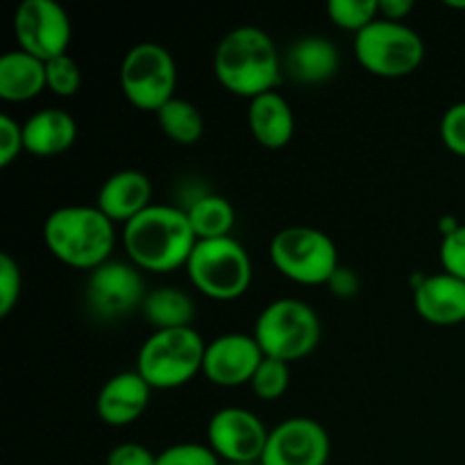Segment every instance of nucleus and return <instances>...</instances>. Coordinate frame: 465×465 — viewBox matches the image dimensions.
I'll use <instances>...</instances> for the list:
<instances>
[{
  "label": "nucleus",
  "mask_w": 465,
  "mask_h": 465,
  "mask_svg": "<svg viewBox=\"0 0 465 465\" xmlns=\"http://www.w3.org/2000/svg\"><path fill=\"white\" fill-rule=\"evenodd\" d=\"M207 343L193 327L153 331L136 357V372L150 389L173 391L203 372Z\"/></svg>",
  "instance_id": "obj_4"
},
{
  "label": "nucleus",
  "mask_w": 465,
  "mask_h": 465,
  "mask_svg": "<svg viewBox=\"0 0 465 465\" xmlns=\"http://www.w3.org/2000/svg\"><path fill=\"white\" fill-rule=\"evenodd\" d=\"M118 77L123 95L141 112L157 114L175 98V59L159 44H139L127 50Z\"/></svg>",
  "instance_id": "obj_9"
},
{
  "label": "nucleus",
  "mask_w": 465,
  "mask_h": 465,
  "mask_svg": "<svg viewBox=\"0 0 465 465\" xmlns=\"http://www.w3.org/2000/svg\"><path fill=\"white\" fill-rule=\"evenodd\" d=\"M413 307L422 321L450 327L465 322V282L448 272L425 277L413 291Z\"/></svg>",
  "instance_id": "obj_16"
},
{
  "label": "nucleus",
  "mask_w": 465,
  "mask_h": 465,
  "mask_svg": "<svg viewBox=\"0 0 465 465\" xmlns=\"http://www.w3.org/2000/svg\"><path fill=\"white\" fill-rule=\"evenodd\" d=\"M271 262L286 280L302 286L330 284L341 268L331 236L304 225L284 227L272 236Z\"/></svg>",
  "instance_id": "obj_7"
},
{
  "label": "nucleus",
  "mask_w": 465,
  "mask_h": 465,
  "mask_svg": "<svg viewBox=\"0 0 465 465\" xmlns=\"http://www.w3.org/2000/svg\"><path fill=\"white\" fill-rule=\"evenodd\" d=\"M184 268L191 284L218 302L241 298L252 284V262L232 236L198 241Z\"/></svg>",
  "instance_id": "obj_6"
},
{
  "label": "nucleus",
  "mask_w": 465,
  "mask_h": 465,
  "mask_svg": "<svg viewBox=\"0 0 465 465\" xmlns=\"http://www.w3.org/2000/svg\"><path fill=\"white\" fill-rule=\"evenodd\" d=\"M284 73L298 84H322L339 73L341 57L336 45L325 36H302L282 57Z\"/></svg>",
  "instance_id": "obj_18"
},
{
  "label": "nucleus",
  "mask_w": 465,
  "mask_h": 465,
  "mask_svg": "<svg viewBox=\"0 0 465 465\" xmlns=\"http://www.w3.org/2000/svg\"><path fill=\"white\" fill-rule=\"evenodd\" d=\"M248 127L254 141L268 150H282L291 143L295 132L293 109L277 91L250 100Z\"/></svg>",
  "instance_id": "obj_20"
},
{
  "label": "nucleus",
  "mask_w": 465,
  "mask_h": 465,
  "mask_svg": "<svg viewBox=\"0 0 465 465\" xmlns=\"http://www.w3.org/2000/svg\"><path fill=\"white\" fill-rule=\"evenodd\" d=\"M23 275L21 266L12 259V254H0V316H9L21 300Z\"/></svg>",
  "instance_id": "obj_28"
},
{
  "label": "nucleus",
  "mask_w": 465,
  "mask_h": 465,
  "mask_svg": "<svg viewBox=\"0 0 465 465\" xmlns=\"http://www.w3.org/2000/svg\"><path fill=\"white\" fill-rule=\"evenodd\" d=\"M157 123L163 134L180 145L198 143L204 132V118L193 103L184 98H173L157 114Z\"/></svg>",
  "instance_id": "obj_24"
},
{
  "label": "nucleus",
  "mask_w": 465,
  "mask_h": 465,
  "mask_svg": "<svg viewBox=\"0 0 465 465\" xmlns=\"http://www.w3.org/2000/svg\"><path fill=\"white\" fill-rule=\"evenodd\" d=\"M145 284L139 268L123 262H107L91 271L86 280V304L104 321L127 316L145 302Z\"/></svg>",
  "instance_id": "obj_12"
},
{
  "label": "nucleus",
  "mask_w": 465,
  "mask_h": 465,
  "mask_svg": "<svg viewBox=\"0 0 465 465\" xmlns=\"http://www.w3.org/2000/svg\"><path fill=\"white\" fill-rule=\"evenodd\" d=\"M411 12V0H380V16L384 18V21L402 23V18H407Z\"/></svg>",
  "instance_id": "obj_35"
},
{
  "label": "nucleus",
  "mask_w": 465,
  "mask_h": 465,
  "mask_svg": "<svg viewBox=\"0 0 465 465\" xmlns=\"http://www.w3.org/2000/svg\"><path fill=\"white\" fill-rule=\"evenodd\" d=\"M44 241L54 259L80 271H95L109 262L116 232L98 207L71 204L45 218Z\"/></svg>",
  "instance_id": "obj_3"
},
{
  "label": "nucleus",
  "mask_w": 465,
  "mask_h": 465,
  "mask_svg": "<svg viewBox=\"0 0 465 465\" xmlns=\"http://www.w3.org/2000/svg\"><path fill=\"white\" fill-rule=\"evenodd\" d=\"M440 139L450 153L465 157V103H457L443 114Z\"/></svg>",
  "instance_id": "obj_31"
},
{
  "label": "nucleus",
  "mask_w": 465,
  "mask_h": 465,
  "mask_svg": "<svg viewBox=\"0 0 465 465\" xmlns=\"http://www.w3.org/2000/svg\"><path fill=\"white\" fill-rule=\"evenodd\" d=\"M331 440L325 427L312 418H289L268 434L259 465H327Z\"/></svg>",
  "instance_id": "obj_13"
},
{
  "label": "nucleus",
  "mask_w": 465,
  "mask_h": 465,
  "mask_svg": "<svg viewBox=\"0 0 465 465\" xmlns=\"http://www.w3.org/2000/svg\"><path fill=\"white\" fill-rule=\"evenodd\" d=\"M77 123L64 109H41L23 123L25 150L35 157H57L75 145Z\"/></svg>",
  "instance_id": "obj_19"
},
{
  "label": "nucleus",
  "mask_w": 465,
  "mask_h": 465,
  "mask_svg": "<svg viewBox=\"0 0 465 465\" xmlns=\"http://www.w3.org/2000/svg\"><path fill=\"white\" fill-rule=\"evenodd\" d=\"M213 75L230 94L254 100L282 84V54L268 32L243 25L227 32L213 53Z\"/></svg>",
  "instance_id": "obj_1"
},
{
  "label": "nucleus",
  "mask_w": 465,
  "mask_h": 465,
  "mask_svg": "<svg viewBox=\"0 0 465 465\" xmlns=\"http://www.w3.org/2000/svg\"><path fill=\"white\" fill-rule=\"evenodd\" d=\"M143 318L159 330H180L191 327L195 316V307L189 295L175 286H159L145 295V302L141 307Z\"/></svg>",
  "instance_id": "obj_22"
},
{
  "label": "nucleus",
  "mask_w": 465,
  "mask_h": 465,
  "mask_svg": "<svg viewBox=\"0 0 465 465\" xmlns=\"http://www.w3.org/2000/svg\"><path fill=\"white\" fill-rule=\"evenodd\" d=\"M252 336L266 357L286 363L298 361L321 343V318L312 304L282 298L259 313Z\"/></svg>",
  "instance_id": "obj_5"
},
{
  "label": "nucleus",
  "mask_w": 465,
  "mask_h": 465,
  "mask_svg": "<svg viewBox=\"0 0 465 465\" xmlns=\"http://www.w3.org/2000/svg\"><path fill=\"white\" fill-rule=\"evenodd\" d=\"M266 354L262 352L254 336L248 334H223L207 343L204 350L203 375L221 389H236L250 384L262 366Z\"/></svg>",
  "instance_id": "obj_14"
},
{
  "label": "nucleus",
  "mask_w": 465,
  "mask_h": 465,
  "mask_svg": "<svg viewBox=\"0 0 465 465\" xmlns=\"http://www.w3.org/2000/svg\"><path fill=\"white\" fill-rule=\"evenodd\" d=\"M448 7H454V9H465V0L461 3V0H448Z\"/></svg>",
  "instance_id": "obj_36"
},
{
  "label": "nucleus",
  "mask_w": 465,
  "mask_h": 465,
  "mask_svg": "<svg viewBox=\"0 0 465 465\" xmlns=\"http://www.w3.org/2000/svg\"><path fill=\"white\" fill-rule=\"evenodd\" d=\"M18 50L50 62L68 53L73 27L64 7L54 0H23L14 14Z\"/></svg>",
  "instance_id": "obj_10"
},
{
  "label": "nucleus",
  "mask_w": 465,
  "mask_h": 465,
  "mask_svg": "<svg viewBox=\"0 0 465 465\" xmlns=\"http://www.w3.org/2000/svg\"><path fill=\"white\" fill-rule=\"evenodd\" d=\"M440 263L443 272L465 282V225L450 232L440 241Z\"/></svg>",
  "instance_id": "obj_30"
},
{
  "label": "nucleus",
  "mask_w": 465,
  "mask_h": 465,
  "mask_svg": "<svg viewBox=\"0 0 465 465\" xmlns=\"http://www.w3.org/2000/svg\"><path fill=\"white\" fill-rule=\"evenodd\" d=\"M44 89L45 82V62L23 53L12 50L0 59V98L7 103H27L36 98Z\"/></svg>",
  "instance_id": "obj_21"
},
{
  "label": "nucleus",
  "mask_w": 465,
  "mask_h": 465,
  "mask_svg": "<svg viewBox=\"0 0 465 465\" xmlns=\"http://www.w3.org/2000/svg\"><path fill=\"white\" fill-rule=\"evenodd\" d=\"M184 212L189 216V223L193 227V234L198 236V241L225 239L234 230L236 212L230 200H225L223 195H195Z\"/></svg>",
  "instance_id": "obj_23"
},
{
  "label": "nucleus",
  "mask_w": 465,
  "mask_h": 465,
  "mask_svg": "<svg viewBox=\"0 0 465 465\" xmlns=\"http://www.w3.org/2000/svg\"><path fill=\"white\" fill-rule=\"evenodd\" d=\"M107 465H157V457L139 443H121L109 452Z\"/></svg>",
  "instance_id": "obj_33"
},
{
  "label": "nucleus",
  "mask_w": 465,
  "mask_h": 465,
  "mask_svg": "<svg viewBox=\"0 0 465 465\" xmlns=\"http://www.w3.org/2000/svg\"><path fill=\"white\" fill-rule=\"evenodd\" d=\"M268 434L259 416L248 409L227 407L212 416L207 425L209 448L230 465H259Z\"/></svg>",
  "instance_id": "obj_11"
},
{
  "label": "nucleus",
  "mask_w": 465,
  "mask_h": 465,
  "mask_svg": "<svg viewBox=\"0 0 465 465\" xmlns=\"http://www.w3.org/2000/svg\"><path fill=\"white\" fill-rule=\"evenodd\" d=\"M45 82H48V89L54 95L71 98L82 86L80 66L68 53L62 54V57L50 59V62H45Z\"/></svg>",
  "instance_id": "obj_27"
},
{
  "label": "nucleus",
  "mask_w": 465,
  "mask_h": 465,
  "mask_svg": "<svg viewBox=\"0 0 465 465\" xmlns=\"http://www.w3.org/2000/svg\"><path fill=\"white\" fill-rule=\"evenodd\" d=\"M153 182L141 171H118L103 182L95 207L112 223H127L150 207Z\"/></svg>",
  "instance_id": "obj_17"
},
{
  "label": "nucleus",
  "mask_w": 465,
  "mask_h": 465,
  "mask_svg": "<svg viewBox=\"0 0 465 465\" xmlns=\"http://www.w3.org/2000/svg\"><path fill=\"white\" fill-rule=\"evenodd\" d=\"M25 150L23 141V125H18L12 116H0V166L7 168L18 154Z\"/></svg>",
  "instance_id": "obj_32"
},
{
  "label": "nucleus",
  "mask_w": 465,
  "mask_h": 465,
  "mask_svg": "<svg viewBox=\"0 0 465 465\" xmlns=\"http://www.w3.org/2000/svg\"><path fill=\"white\" fill-rule=\"evenodd\" d=\"M157 465H221V459L209 445L177 443L157 454Z\"/></svg>",
  "instance_id": "obj_29"
},
{
  "label": "nucleus",
  "mask_w": 465,
  "mask_h": 465,
  "mask_svg": "<svg viewBox=\"0 0 465 465\" xmlns=\"http://www.w3.org/2000/svg\"><path fill=\"white\" fill-rule=\"evenodd\" d=\"M354 57L377 77H404L418 71L425 59L420 35L404 23L377 18L354 35Z\"/></svg>",
  "instance_id": "obj_8"
},
{
  "label": "nucleus",
  "mask_w": 465,
  "mask_h": 465,
  "mask_svg": "<svg viewBox=\"0 0 465 465\" xmlns=\"http://www.w3.org/2000/svg\"><path fill=\"white\" fill-rule=\"evenodd\" d=\"M330 286L331 291H334L339 298H350V295L357 293L359 289V277L354 275L350 268H339V271L334 272V277L330 280Z\"/></svg>",
  "instance_id": "obj_34"
},
{
  "label": "nucleus",
  "mask_w": 465,
  "mask_h": 465,
  "mask_svg": "<svg viewBox=\"0 0 465 465\" xmlns=\"http://www.w3.org/2000/svg\"><path fill=\"white\" fill-rule=\"evenodd\" d=\"M327 14L334 25L359 35L380 18V0H331Z\"/></svg>",
  "instance_id": "obj_25"
},
{
  "label": "nucleus",
  "mask_w": 465,
  "mask_h": 465,
  "mask_svg": "<svg viewBox=\"0 0 465 465\" xmlns=\"http://www.w3.org/2000/svg\"><path fill=\"white\" fill-rule=\"evenodd\" d=\"M150 393L153 389L139 372H121L100 389L95 411L104 425L127 427L143 416L150 404Z\"/></svg>",
  "instance_id": "obj_15"
},
{
  "label": "nucleus",
  "mask_w": 465,
  "mask_h": 465,
  "mask_svg": "<svg viewBox=\"0 0 465 465\" xmlns=\"http://www.w3.org/2000/svg\"><path fill=\"white\" fill-rule=\"evenodd\" d=\"M291 384V368L286 361L280 359L266 357L262 361V366L254 372L252 381H250V389L263 402H275L282 395L289 391Z\"/></svg>",
  "instance_id": "obj_26"
},
{
  "label": "nucleus",
  "mask_w": 465,
  "mask_h": 465,
  "mask_svg": "<svg viewBox=\"0 0 465 465\" xmlns=\"http://www.w3.org/2000/svg\"><path fill=\"white\" fill-rule=\"evenodd\" d=\"M198 236L184 209L150 204L123 227V245L141 271L171 272L186 266Z\"/></svg>",
  "instance_id": "obj_2"
}]
</instances>
